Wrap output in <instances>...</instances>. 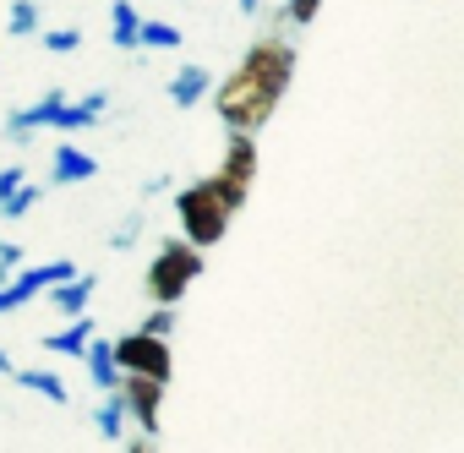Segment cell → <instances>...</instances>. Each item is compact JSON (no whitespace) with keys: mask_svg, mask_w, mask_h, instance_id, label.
Instances as JSON below:
<instances>
[{"mask_svg":"<svg viewBox=\"0 0 464 453\" xmlns=\"http://www.w3.org/2000/svg\"><path fill=\"white\" fill-rule=\"evenodd\" d=\"M290 72H295V50L279 39V34H263L252 50H246V61L236 66V77H229L224 88H218V120L229 126V131H241V137H252L274 110H279V99H285V88H290Z\"/></svg>","mask_w":464,"mask_h":453,"instance_id":"1","label":"cell"},{"mask_svg":"<svg viewBox=\"0 0 464 453\" xmlns=\"http://www.w3.org/2000/svg\"><path fill=\"white\" fill-rule=\"evenodd\" d=\"M175 213H180V241H186V246H197V252L218 246V241H224V230H229V218H236V213L218 202L213 180H191V186L175 197Z\"/></svg>","mask_w":464,"mask_h":453,"instance_id":"2","label":"cell"},{"mask_svg":"<svg viewBox=\"0 0 464 453\" xmlns=\"http://www.w3.org/2000/svg\"><path fill=\"white\" fill-rule=\"evenodd\" d=\"M191 279H202V252L175 236V241H164L159 257L148 263V301H153V306H180V295L191 290Z\"/></svg>","mask_w":464,"mask_h":453,"instance_id":"3","label":"cell"},{"mask_svg":"<svg viewBox=\"0 0 464 453\" xmlns=\"http://www.w3.org/2000/svg\"><path fill=\"white\" fill-rule=\"evenodd\" d=\"M82 268L77 263H66V257H55V263H34V268H23L17 279H6L0 284V317H12V312H23L28 301H39V295H50L55 284H66V279H77Z\"/></svg>","mask_w":464,"mask_h":453,"instance_id":"4","label":"cell"},{"mask_svg":"<svg viewBox=\"0 0 464 453\" xmlns=\"http://www.w3.org/2000/svg\"><path fill=\"white\" fill-rule=\"evenodd\" d=\"M110 355H115V371H121V377H153V382H169V344H159V339L121 333V339H110Z\"/></svg>","mask_w":464,"mask_h":453,"instance_id":"5","label":"cell"},{"mask_svg":"<svg viewBox=\"0 0 464 453\" xmlns=\"http://www.w3.org/2000/svg\"><path fill=\"white\" fill-rule=\"evenodd\" d=\"M61 104H66V88H44L34 104H17V110L6 115V142H17V148H34V131H39V126H55Z\"/></svg>","mask_w":464,"mask_h":453,"instance_id":"6","label":"cell"},{"mask_svg":"<svg viewBox=\"0 0 464 453\" xmlns=\"http://www.w3.org/2000/svg\"><path fill=\"white\" fill-rule=\"evenodd\" d=\"M121 399H126V420L142 431V442H153V437H159L164 382H153V377H121Z\"/></svg>","mask_w":464,"mask_h":453,"instance_id":"7","label":"cell"},{"mask_svg":"<svg viewBox=\"0 0 464 453\" xmlns=\"http://www.w3.org/2000/svg\"><path fill=\"white\" fill-rule=\"evenodd\" d=\"M104 110H110V93H104V88H93V93H82V99H66V104H61V115H55L61 142H72L77 131L99 126V115H104Z\"/></svg>","mask_w":464,"mask_h":453,"instance_id":"8","label":"cell"},{"mask_svg":"<svg viewBox=\"0 0 464 453\" xmlns=\"http://www.w3.org/2000/svg\"><path fill=\"white\" fill-rule=\"evenodd\" d=\"M93 175H99L93 153H82L77 142H55V153H50V186H82Z\"/></svg>","mask_w":464,"mask_h":453,"instance_id":"9","label":"cell"},{"mask_svg":"<svg viewBox=\"0 0 464 453\" xmlns=\"http://www.w3.org/2000/svg\"><path fill=\"white\" fill-rule=\"evenodd\" d=\"M252 175H257V142H252V137H241V131H229V148H224L218 180H229V186L252 191Z\"/></svg>","mask_w":464,"mask_h":453,"instance_id":"10","label":"cell"},{"mask_svg":"<svg viewBox=\"0 0 464 453\" xmlns=\"http://www.w3.org/2000/svg\"><path fill=\"white\" fill-rule=\"evenodd\" d=\"M208 93H213V72H208V66H197V61H191V66H180V72L169 77V104H175V110H197Z\"/></svg>","mask_w":464,"mask_h":453,"instance_id":"11","label":"cell"},{"mask_svg":"<svg viewBox=\"0 0 464 453\" xmlns=\"http://www.w3.org/2000/svg\"><path fill=\"white\" fill-rule=\"evenodd\" d=\"M93 290H99V274H77V279H66V284H55L44 301L72 323V317H88V301H93Z\"/></svg>","mask_w":464,"mask_h":453,"instance_id":"12","label":"cell"},{"mask_svg":"<svg viewBox=\"0 0 464 453\" xmlns=\"http://www.w3.org/2000/svg\"><path fill=\"white\" fill-rule=\"evenodd\" d=\"M88 339H93V317H72V323H61L55 333H44V350L61 355V361H82Z\"/></svg>","mask_w":464,"mask_h":453,"instance_id":"13","label":"cell"},{"mask_svg":"<svg viewBox=\"0 0 464 453\" xmlns=\"http://www.w3.org/2000/svg\"><path fill=\"white\" fill-rule=\"evenodd\" d=\"M82 366H88V382H93L99 393H115V388H121V371H115L110 339H88V350H82Z\"/></svg>","mask_w":464,"mask_h":453,"instance_id":"14","label":"cell"},{"mask_svg":"<svg viewBox=\"0 0 464 453\" xmlns=\"http://www.w3.org/2000/svg\"><path fill=\"white\" fill-rule=\"evenodd\" d=\"M12 382L28 388V393H39V399H50V404H72V388H66L55 371H44V366H17Z\"/></svg>","mask_w":464,"mask_h":453,"instance_id":"15","label":"cell"},{"mask_svg":"<svg viewBox=\"0 0 464 453\" xmlns=\"http://www.w3.org/2000/svg\"><path fill=\"white\" fill-rule=\"evenodd\" d=\"M137 28H142V12L131 6V0H115V6H110V44L137 55Z\"/></svg>","mask_w":464,"mask_h":453,"instance_id":"16","label":"cell"},{"mask_svg":"<svg viewBox=\"0 0 464 453\" xmlns=\"http://www.w3.org/2000/svg\"><path fill=\"white\" fill-rule=\"evenodd\" d=\"M93 426H99V437L104 442H115V437H126V399H121V388L115 393H99V410H93Z\"/></svg>","mask_w":464,"mask_h":453,"instance_id":"17","label":"cell"},{"mask_svg":"<svg viewBox=\"0 0 464 453\" xmlns=\"http://www.w3.org/2000/svg\"><path fill=\"white\" fill-rule=\"evenodd\" d=\"M186 44V34L175 28V23H164V17H142V28H137V50H180Z\"/></svg>","mask_w":464,"mask_h":453,"instance_id":"18","label":"cell"},{"mask_svg":"<svg viewBox=\"0 0 464 453\" xmlns=\"http://www.w3.org/2000/svg\"><path fill=\"white\" fill-rule=\"evenodd\" d=\"M6 34H12V39H34V34H44V12H39V0H12V12H6Z\"/></svg>","mask_w":464,"mask_h":453,"instance_id":"19","label":"cell"},{"mask_svg":"<svg viewBox=\"0 0 464 453\" xmlns=\"http://www.w3.org/2000/svg\"><path fill=\"white\" fill-rule=\"evenodd\" d=\"M142 230H148V207H126V218L110 230V252H131L142 241Z\"/></svg>","mask_w":464,"mask_h":453,"instance_id":"20","label":"cell"},{"mask_svg":"<svg viewBox=\"0 0 464 453\" xmlns=\"http://www.w3.org/2000/svg\"><path fill=\"white\" fill-rule=\"evenodd\" d=\"M39 197H44V186L39 180H28V186H17L6 202H0V218H6V224H17V218H28L34 207H39Z\"/></svg>","mask_w":464,"mask_h":453,"instance_id":"21","label":"cell"},{"mask_svg":"<svg viewBox=\"0 0 464 453\" xmlns=\"http://www.w3.org/2000/svg\"><path fill=\"white\" fill-rule=\"evenodd\" d=\"M175 323H180V317H175V306H153V312L142 317V328H137V333H142V339H159V344H169Z\"/></svg>","mask_w":464,"mask_h":453,"instance_id":"22","label":"cell"},{"mask_svg":"<svg viewBox=\"0 0 464 453\" xmlns=\"http://www.w3.org/2000/svg\"><path fill=\"white\" fill-rule=\"evenodd\" d=\"M39 39H44L50 55H77V50H82V28H50V34H39Z\"/></svg>","mask_w":464,"mask_h":453,"instance_id":"23","label":"cell"},{"mask_svg":"<svg viewBox=\"0 0 464 453\" xmlns=\"http://www.w3.org/2000/svg\"><path fill=\"white\" fill-rule=\"evenodd\" d=\"M28 268V246H17V241H0V284L6 279H17Z\"/></svg>","mask_w":464,"mask_h":453,"instance_id":"24","label":"cell"},{"mask_svg":"<svg viewBox=\"0 0 464 453\" xmlns=\"http://www.w3.org/2000/svg\"><path fill=\"white\" fill-rule=\"evenodd\" d=\"M317 6H323V0H285V6H279V12H285V23H295V28H306V23L317 17Z\"/></svg>","mask_w":464,"mask_h":453,"instance_id":"25","label":"cell"},{"mask_svg":"<svg viewBox=\"0 0 464 453\" xmlns=\"http://www.w3.org/2000/svg\"><path fill=\"white\" fill-rule=\"evenodd\" d=\"M17 186H28V164H0V202H6Z\"/></svg>","mask_w":464,"mask_h":453,"instance_id":"26","label":"cell"},{"mask_svg":"<svg viewBox=\"0 0 464 453\" xmlns=\"http://www.w3.org/2000/svg\"><path fill=\"white\" fill-rule=\"evenodd\" d=\"M159 191H169V175H164V169H159V175H148V180L137 186V197H142V202H148V197H159Z\"/></svg>","mask_w":464,"mask_h":453,"instance_id":"27","label":"cell"},{"mask_svg":"<svg viewBox=\"0 0 464 453\" xmlns=\"http://www.w3.org/2000/svg\"><path fill=\"white\" fill-rule=\"evenodd\" d=\"M236 6H241V17H257V12H263V0H236Z\"/></svg>","mask_w":464,"mask_h":453,"instance_id":"28","label":"cell"},{"mask_svg":"<svg viewBox=\"0 0 464 453\" xmlns=\"http://www.w3.org/2000/svg\"><path fill=\"white\" fill-rule=\"evenodd\" d=\"M12 371H17V361H12L6 350H0V377H12Z\"/></svg>","mask_w":464,"mask_h":453,"instance_id":"29","label":"cell"},{"mask_svg":"<svg viewBox=\"0 0 464 453\" xmlns=\"http://www.w3.org/2000/svg\"><path fill=\"white\" fill-rule=\"evenodd\" d=\"M126 453H159V448H153V442H142V437H137V442H131V448H126Z\"/></svg>","mask_w":464,"mask_h":453,"instance_id":"30","label":"cell"}]
</instances>
